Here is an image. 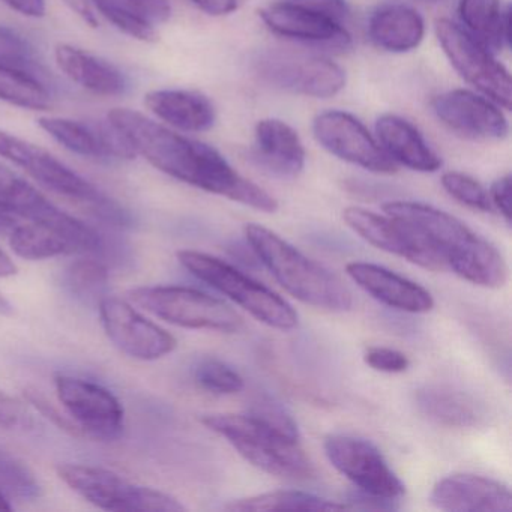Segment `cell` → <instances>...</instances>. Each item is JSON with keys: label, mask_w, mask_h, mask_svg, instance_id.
Instances as JSON below:
<instances>
[{"label": "cell", "mask_w": 512, "mask_h": 512, "mask_svg": "<svg viewBox=\"0 0 512 512\" xmlns=\"http://www.w3.org/2000/svg\"><path fill=\"white\" fill-rule=\"evenodd\" d=\"M107 121L128 140L136 155L173 179L266 214L277 211V200L239 175L212 146L182 136L136 110H110Z\"/></svg>", "instance_id": "6da1fadb"}, {"label": "cell", "mask_w": 512, "mask_h": 512, "mask_svg": "<svg viewBox=\"0 0 512 512\" xmlns=\"http://www.w3.org/2000/svg\"><path fill=\"white\" fill-rule=\"evenodd\" d=\"M385 214L400 218L418 230L446 269L475 286L499 289L508 280V265L487 239L448 212L418 202H389Z\"/></svg>", "instance_id": "7a4b0ae2"}, {"label": "cell", "mask_w": 512, "mask_h": 512, "mask_svg": "<svg viewBox=\"0 0 512 512\" xmlns=\"http://www.w3.org/2000/svg\"><path fill=\"white\" fill-rule=\"evenodd\" d=\"M245 238L260 262L293 298L331 313H344L352 308L349 287L277 233L259 224H247Z\"/></svg>", "instance_id": "3957f363"}, {"label": "cell", "mask_w": 512, "mask_h": 512, "mask_svg": "<svg viewBox=\"0 0 512 512\" xmlns=\"http://www.w3.org/2000/svg\"><path fill=\"white\" fill-rule=\"evenodd\" d=\"M200 421L224 437L248 463L269 475L305 481L316 473L302 449L301 439L287 436L250 413H211Z\"/></svg>", "instance_id": "277c9868"}, {"label": "cell", "mask_w": 512, "mask_h": 512, "mask_svg": "<svg viewBox=\"0 0 512 512\" xmlns=\"http://www.w3.org/2000/svg\"><path fill=\"white\" fill-rule=\"evenodd\" d=\"M0 158L28 173L47 190L88 209L94 217L112 226H130L128 211L41 146L0 130Z\"/></svg>", "instance_id": "5b68a950"}, {"label": "cell", "mask_w": 512, "mask_h": 512, "mask_svg": "<svg viewBox=\"0 0 512 512\" xmlns=\"http://www.w3.org/2000/svg\"><path fill=\"white\" fill-rule=\"evenodd\" d=\"M178 260L190 274L232 299L259 322L280 331H290L298 326V313L289 302L235 266L193 250L179 251Z\"/></svg>", "instance_id": "8992f818"}, {"label": "cell", "mask_w": 512, "mask_h": 512, "mask_svg": "<svg viewBox=\"0 0 512 512\" xmlns=\"http://www.w3.org/2000/svg\"><path fill=\"white\" fill-rule=\"evenodd\" d=\"M62 481L92 505L116 512H179L185 506L170 494L133 484L124 476L88 464H62Z\"/></svg>", "instance_id": "52a82bcc"}, {"label": "cell", "mask_w": 512, "mask_h": 512, "mask_svg": "<svg viewBox=\"0 0 512 512\" xmlns=\"http://www.w3.org/2000/svg\"><path fill=\"white\" fill-rule=\"evenodd\" d=\"M131 301L158 319L188 329L238 332L242 319L221 299L190 287L154 286L131 290Z\"/></svg>", "instance_id": "ba28073f"}, {"label": "cell", "mask_w": 512, "mask_h": 512, "mask_svg": "<svg viewBox=\"0 0 512 512\" xmlns=\"http://www.w3.org/2000/svg\"><path fill=\"white\" fill-rule=\"evenodd\" d=\"M436 35L446 58L467 83L497 106L511 109V76L484 44L446 19L437 20Z\"/></svg>", "instance_id": "9c48e42d"}, {"label": "cell", "mask_w": 512, "mask_h": 512, "mask_svg": "<svg viewBox=\"0 0 512 512\" xmlns=\"http://www.w3.org/2000/svg\"><path fill=\"white\" fill-rule=\"evenodd\" d=\"M323 448L332 466L346 476L356 490L394 503L406 491L382 452L370 440L349 434H332L326 437Z\"/></svg>", "instance_id": "30bf717a"}, {"label": "cell", "mask_w": 512, "mask_h": 512, "mask_svg": "<svg viewBox=\"0 0 512 512\" xmlns=\"http://www.w3.org/2000/svg\"><path fill=\"white\" fill-rule=\"evenodd\" d=\"M257 73L274 88L320 100L335 97L346 86L343 68L319 56L266 53L257 61Z\"/></svg>", "instance_id": "8fae6325"}, {"label": "cell", "mask_w": 512, "mask_h": 512, "mask_svg": "<svg viewBox=\"0 0 512 512\" xmlns=\"http://www.w3.org/2000/svg\"><path fill=\"white\" fill-rule=\"evenodd\" d=\"M56 394L79 430L100 440H116L124 431V407L113 392L92 380L56 374Z\"/></svg>", "instance_id": "7c38bea8"}, {"label": "cell", "mask_w": 512, "mask_h": 512, "mask_svg": "<svg viewBox=\"0 0 512 512\" xmlns=\"http://www.w3.org/2000/svg\"><path fill=\"white\" fill-rule=\"evenodd\" d=\"M343 218L353 232L358 233L373 247L428 271H446L445 263L437 256L436 251L406 221L388 214L383 217L358 206L344 209Z\"/></svg>", "instance_id": "4fadbf2b"}, {"label": "cell", "mask_w": 512, "mask_h": 512, "mask_svg": "<svg viewBox=\"0 0 512 512\" xmlns=\"http://www.w3.org/2000/svg\"><path fill=\"white\" fill-rule=\"evenodd\" d=\"M317 142L334 157L379 175H392L398 167L367 128L350 113L329 110L313 122Z\"/></svg>", "instance_id": "5bb4252c"}, {"label": "cell", "mask_w": 512, "mask_h": 512, "mask_svg": "<svg viewBox=\"0 0 512 512\" xmlns=\"http://www.w3.org/2000/svg\"><path fill=\"white\" fill-rule=\"evenodd\" d=\"M98 305L107 337L130 358L155 361L169 355L178 346L170 332L146 319L124 299L104 296Z\"/></svg>", "instance_id": "9a60e30c"}, {"label": "cell", "mask_w": 512, "mask_h": 512, "mask_svg": "<svg viewBox=\"0 0 512 512\" xmlns=\"http://www.w3.org/2000/svg\"><path fill=\"white\" fill-rule=\"evenodd\" d=\"M10 245L17 256L26 260H46L70 254L100 256L107 251L104 236L80 220L68 226L20 221L10 232Z\"/></svg>", "instance_id": "2e32d148"}, {"label": "cell", "mask_w": 512, "mask_h": 512, "mask_svg": "<svg viewBox=\"0 0 512 512\" xmlns=\"http://www.w3.org/2000/svg\"><path fill=\"white\" fill-rule=\"evenodd\" d=\"M431 106L437 119L464 139L491 142L508 136V121L499 106L466 89L445 92Z\"/></svg>", "instance_id": "e0dca14e"}, {"label": "cell", "mask_w": 512, "mask_h": 512, "mask_svg": "<svg viewBox=\"0 0 512 512\" xmlns=\"http://www.w3.org/2000/svg\"><path fill=\"white\" fill-rule=\"evenodd\" d=\"M259 16L266 28L280 37L338 52L352 47V37L341 23L290 0L263 8Z\"/></svg>", "instance_id": "ac0fdd59"}, {"label": "cell", "mask_w": 512, "mask_h": 512, "mask_svg": "<svg viewBox=\"0 0 512 512\" xmlns=\"http://www.w3.org/2000/svg\"><path fill=\"white\" fill-rule=\"evenodd\" d=\"M38 125L59 145L80 157L95 160H133L137 157L128 140L109 121L91 124L67 118H41Z\"/></svg>", "instance_id": "d6986e66"}, {"label": "cell", "mask_w": 512, "mask_h": 512, "mask_svg": "<svg viewBox=\"0 0 512 512\" xmlns=\"http://www.w3.org/2000/svg\"><path fill=\"white\" fill-rule=\"evenodd\" d=\"M431 505L449 512H509L512 494L508 485L487 476L454 473L434 484Z\"/></svg>", "instance_id": "ffe728a7"}, {"label": "cell", "mask_w": 512, "mask_h": 512, "mask_svg": "<svg viewBox=\"0 0 512 512\" xmlns=\"http://www.w3.org/2000/svg\"><path fill=\"white\" fill-rule=\"evenodd\" d=\"M347 275L371 298L403 313H428L434 308L431 293L415 281L407 280L383 266L353 262L346 266Z\"/></svg>", "instance_id": "44dd1931"}, {"label": "cell", "mask_w": 512, "mask_h": 512, "mask_svg": "<svg viewBox=\"0 0 512 512\" xmlns=\"http://www.w3.org/2000/svg\"><path fill=\"white\" fill-rule=\"evenodd\" d=\"M253 160L271 175L292 179L305 167V149L298 133L286 122L263 119L254 133Z\"/></svg>", "instance_id": "7402d4cb"}, {"label": "cell", "mask_w": 512, "mask_h": 512, "mask_svg": "<svg viewBox=\"0 0 512 512\" xmlns=\"http://www.w3.org/2000/svg\"><path fill=\"white\" fill-rule=\"evenodd\" d=\"M55 59L62 73L86 89L100 97H118L125 94L128 88L127 77L119 68L106 59L79 49L71 44H58Z\"/></svg>", "instance_id": "603a6c76"}, {"label": "cell", "mask_w": 512, "mask_h": 512, "mask_svg": "<svg viewBox=\"0 0 512 512\" xmlns=\"http://www.w3.org/2000/svg\"><path fill=\"white\" fill-rule=\"evenodd\" d=\"M376 134L379 145L395 164L415 170L433 173L442 167L439 155L425 142L415 125L395 115H383L377 119Z\"/></svg>", "instance_id": "cb8c5ba5"}, {"label": "cell", "mask_w": 512, "mask_h": 512, "mask_svg": "<svg viewBox=\"0 0 512 512\" xmlns=\"http://www.w3.org/2000/svg\"><path fill=\"white\" fill-rule=\"evenodd\" d=\"M0 209L20 221L68 226L77 220L50 202L37 187L0 163Z\"/></svg>", "instance_id": "d4e9b609"}, {"label": "cell", "mask_w": 512, "mask_h": 512, "mask_svg": "<svg viewBox=\"0 0 512 512\" xmlns=\"http://www.w3.org/2000/svg\"><path fill=\"white\" fill-rule=\"evenodd\" d=\"M145 106L161 121L185 133L214 127L215 107L208 97L187 89H157L145 95Z\"/></svg>", "instance_id": "484cf974"}, {"label": "cell", "mask_w": 512, "mask_h": 512, "mask_svg": "<svg viewBox=\"0 0 512 512\" xmlns=\"http://www.w3.org/2000/svg\"><path fill=\"white\" fill-rule=\"evenodd\" d=\"M415 400L422 415L446 427L475 428L487 421V407L482 401L451 386H425L416 392Z\"/></svg>", "instance_id": "4316f807"}, {"label": "cell", "mask_w": 512, "mask_h": 512, "mask_svg": "<svg viewBox=\"0 0 512 512\" xmlns=\"http://www.w3.org/2000/svg\"><path fill=\"white\" fill-rule=\"evenodd\" d=\"M421 14L404 4H383L371 14L368 35L374 46L391 53L415 50L424 40Z\"/></svg>", "instance_id": "83f0119b"}, {"label": "cell", "mask_w": 512, "mask_h": 512, "mask_svg": "<svg viewBox=\"0 0 512 512\" xmlns=\"http://www.w3.org/2000/svg\"><path fill=\"white\" fill-rule=\"evenodd\" d=\"M458 17L488 50L499 52L511 44V8L503 10L500 0H460Z\"/></svg>", "instance_id": "f1b7e54d"}, {"label": "cell", "mask_w": 512, "mask_h": 512, "mask_svg": "<svg viewBox=\"0 0 512 512\" xmlns=\"http://www.w3.org/2000/svg\"><path fill=\"white\" fill-rule=\"evenodd\" d=\"M0 101L31 112L53 109L52 94L43 77L4 59H0Z\"/></svg>", "instance_id": "f546056e"}, {"label": "cell", "mask_w": 512, "mask_h": 512, "mask_svg": "<svg viewBox=\"0 0 512 512\" xmlns=\"http://www.w3.org/2000/svg\"><path fill=\"white\" fill-rule=\"evenodd\" d=\"M224 509L233 512L286 511V509H292V511H341V509H349V506L346 503H338L335 500L316 496V494L305 493V491L280 490L235 500Z\"/></svg>", "instance_id": "4dcf8cb0"}, {"label": "cell", "mask_w": 512, "mask_h": 512, "mask_svg": "<svg viewBox=\"0 0 512 512\" xmlns=\"http://www.w3.org/2000/svg\"><path fill=\"white\" fill-rule=\"evenodd\" d=\"M65 289L83 302H100L109 284V269L103 260L86 254L67 266L62 274Z\"/></svg>", "instance_id": "1f68e13d"}, {"label": "cell", "mask_w": 512, "mask_h": 512, "mask_svg": "<svg viewBox=\"0 0 512 512\" xmlns=\"http://www.w3.org/2000/svg\"><path fill=\"white\" fill-rule=\"evenodd\" d=\"M91 2L94 10L122 34L143 43H154L158 40L154 23L149 22L122 0H91Z\"/></svg>", "instance_id": "d6a6232c"}, {"label": "cell", "mask_w": 512, "mask_h": 512, "mask_svg": "<svg viewBox=\"0 0 512 512\" xmlns=\"http://www.w3.org/2000/svg\"><path fill=\"white\" fill-rule=\"evenodd\" d=\"M0 493L20 500L41 496V485L32 470L16 455L0 446Z\"/></svg>", "instance_id": "836d02e7"}, {"label": "cell", "mask_w": 512, "mask_h": 512, "mask_svg": "<svg viewBox=\"0 0 512 512\" xmlns=\"http://www.w3.org/2000/svg\"><path fill=\"white\" fill-rule=\"evenodd\" d=\"M194 379L205 391L218 395L238 394L244 389V379L238 371L218 359H205L194 368Z\"/></svg>", "instance_id": "e575fe53"}, {"label": "cell", "mask_w": 512, "mask_h": 512, "mask_svg": "<svg viewBox=\"0 0 512 512\" xmlns=\"http://www.w3.org/2000/svg\"><path fill=\"white\" fill-rule=\"evenodd\" d=\"M446 193L467 208L479 212H493L488 191L472 176L460 172H448L442 176Z\"/></svg>", "instance_id": "d590c367"}, {"label": "cell", "mask_w": 512, "mask_h": 512, "mask_svg": "<svg viewBox=\"0 0 512 512\" xmlns=\"http://www.w3.org/2000/svg\"><path fill=\"white\" fill-rule=\"evenodd\" d=\"M0 59L13 62V64L20 65L23 68H28V70L34 71L43 79L46 77L44 67L35 58L34 49H32L31 44L25 38L20 37L16 31L4 28V26H0Z\"/></svg>", "instance_id": "8d00e7d4"}, {"label": "cell", "mask_w": 512, "mask_h": 512, "mask_svg": "<svg viewBox=\"0 0 512 512\" xmlns=\"http://www.w3.org/2000/svg\"><path fill=\"white\" fill-rule=\"evenodd\" d=\"M247 413L262 419L263 422L271 425V427L283 431L287 436L301 439L295 419L292 418V415L281 404L275 403L271 398H257L254 403H251L250 410Z\"/></svg>", "instance_id": "74e56055"}, {"label": "cell", "mask_w": 512, "mask_h": 512, "mask_svg": "<svg viewBox=\"0 0 512 512\" xmlns=\"http://www.w3.org/2000/svg\"><path fill=\"white\" fill-rule=\"evenodd\" d=\"M34 427V418L22 401L7 392L0 391V428L5 430H28Z\"/></svg>", "instance_id": "f35d334b"}, {"label": "cell", "mask_w": 512, "mask_h": 512, "mask_svg": "<svg viewBox=\"0 0 512 512\" xmlns=\"http://www.w3.org/2000/svg\"><path fill=\"white\" fill-rule=\"evenodd\" d=\"M365 364L382 373H404L409 368L410 361L403 352L389 347H370L364 355Z\"/></svg>", "instance_id": "ab89813d"}, {"label": "cell", "mask_w": 512, "mask_h": 512, "mask_svg": "<svg viewBox=\"0 0 512 512\" xmlns=\"http://www.w3.org/2000/svg\"><path fill=\"white\" fill-rule=\"evenodd\" d=\"M125 4L142 14L149 22L158 25L166 23L172 16L169 0H122Z\"/></svg>", "instance_id": "60d3db41"}, {"label": "cell", "mask_w": 512, "mask_h": 512, "mask_svg": "<svg viewBox=\"0 0 512 512\" xmlns=\"http://www.w3.org/2000/svg\"><path fill=\"white\" fill-rule=\"evenodd\" d=\"M290 2L328 16L329 19L335 20L341 25L349 19L350 11L346 0H290Z\"/></svg>", "instance_id": "b9f144b4"}, {"label": "cell", "mask_w": 512, "mask_h": 512, "mask_svg": "<svg viewBox=\"0 0 512 512\" xmlns=\"http://www.w3.org/2000/svg\"><path fill=\"white\" fill-rule=\"evenodd\" d=\"M488 196L493 209H497L506 224L511 226V176L505 175L494 181Z\"/></svg>", "instance_id": "7bdbcfd3"}, {"label": "cell", "mask_w": 512, "mask_h": 512, "mask_svg": "<svg viewBox=\"0 0 512 512\" xmlns=\"http://www.w3.org/2000/svg\"><path fill=\"white\" fill-rule=\"evenodd\" d=\"M26 397H28V400L31 401V403L34 404V406L37 407L44 416L52 419V421L55 422L56 425H59L62 430L70 431V433L73 434H79V427L71 424L67 418H64V416H62L61 413H59L58 410H56L55 407H53L52 404H50L49 401L40 394V392L26 391Z\"/></svg>", "instance_id": "ee69618b"}, {"label": "cell", "mask_w": 512, "mask_h": 512, "mask_svg": "<svg viewBox=\"0 0 512 512\" xmlns=\"http://www.w3.org/2000/svg\"><path fill=\"white\" fill-rule=\"evenodd\" d=\"M7 7L29 19L46 16V0H2Z\"/></svg>", "instance_id": "f6af8a7d"}, {"label": "cell", "mask_w": 512, "mask_h": 512, "mask_svg": "<svg viewBox=\"0 0 512 512\" xmlns=\"http://www.w3.org/2000/svg\"><path fill=\"white\" fill-rule=\"evenodd\" d=\"M197 8L208 16H227L238 8V0H193Z\"/></svg>", "instance_id": "bcb514c9"}, {"label": "cell", "mask_w": 512, "mask_h": 512, "mask_svg": "<svg viewBox=\"0 0 512 512\" xmlns=\"http://www.w3.org/2000/svg\"><path fill=\"white\" fill-rule=\"evenodd\" d=\"M65 4L91 28H97L98 19L91 0H65Z\"/></svg>", "instance_id": "7dc6e473"}, {"label": "cell", "mask_w": 512, "mask_h": 512, "mask_svg": "<svg viewBox=\"0 0 512 512\" xmlns=\"http://www.w3.org/2000/svg\"><path fill=\"white\" fill-rule=\"evenodd\" d=\"M17 274L16 263L4 250H0V278L13 277Z\"/></svg>", "instance_id": "c3c4849f"}, {"label": "cell", "mask_w": 512, "mask_h": 512, "mask_svg": "<svg viewBox=\"0 0 512 512\" xmlns=\"http://www.w3.org/2000/svg\"><path fill=\"white\" fill-rule=\"evenodd\" d=\"M14 313V307L11 302L0 293V316H11Z\"/></svg>", "instance_id": "681fc988"}, {"label": "cell", "mask_w": 512, "mask_h": 512, "mask_svg": "<svg viewBox=\"0 0 512 512\" xmlns=\"http://www.w3.org/2000/svg\"><path fill=\"white\" fill-rule=\"evenodd\" d=\"M13 506L8 503V497L0 493V511H11Z\"/></svg>", "instance_id": "f907efd6"}, {"label": "cell", "mask_w": 512, "mask_h": 512, "mask_svg": "<svg viewBox=\"0 0 512 512\" xmlns=\"http://www.w3.org/2000/svg\"><path fill=\"white\" fill-rule=\"evenodd\" d=\"M422 2H430V4H436V2H442V0H422Z\"/></svg>", "instance_id": "816d5d0a"}]
</instances>
